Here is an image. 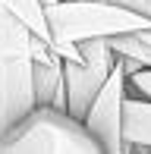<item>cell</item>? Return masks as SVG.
Masks as SVG:
<instances>
[{
  "label": "cell",
  "instance_id": "cell-1",
  "mask_svg": "<svg viewBox=\"0 0 151 154\" xmlns=\"http://www.w3.org/2000/svg\"><path fill=\"white\" fill-rule=\"evenodd\" d=\"M47 29L54 47L57 44H82L94 38H116L151 29V16L132 13L110 0H57L44 6Z\"/></svg>",
  "mask_w": 151,
  "mask_h": 154
},
{
  "label": "cell",
  "instance_id": "cell-2",
  "mask_svg": "<svg viewBox=\"0 0 151 154\" xmlns=\"http://www.w3.org/2000/svg\"><path fill=\"white\" fill-rule=\"evenodd\" d=\"M0 154H104L82 120L66 110L35 107L0 138Z\"/></svg>",
  "mask_w": 151,
  "mask_h": 154
},
{
  "label": "cell",
  "instance_id": "cell-3",
  "mask_svg": "<svg viewBox=\"0 0 151 154\" xmlns=\"http://www.w3.org/2000/svg\"><path fill=\"white\" fill-rule=\"evenodd\" d=\"M32 32L0 6V138L35 110L32 88Z\"/></svg>",
  "mask_w": 151,
  "mask_h": 154
},
{
  "label": "cell",
  "instance_id": "cell-4",
  "mask_svg": "<svg viewBox=\"0 0 151 154\" xmlns=\"http://www.w3.org/2000/svg\"><path fill=\"white\" fill-rule=\"evenodd\" d=\"M82 60H63V88H66V113L72 120H85V110L104 88L116 54L110 51L107 38L82 41Z\"/></svg>",
  "mask_w": 151,
  "mask_h": 154
},
{
  "label": "cell",
  "instance_id": "cell-5",
  "mask_svg": "<svg viewBox=\"0 0 151 154\" xmlns=\"http://www.w3.org/2000/svg\"><path fill=\"white\" fill-rule=\"evenodd\" d=\"M123 94H126V66L116 57L110 75H107L104 88L98 91V97L91 101V107L85 110V129L98 138V145L104 148V154H123Z\"/></svg>",
  "mask_w": 151,
  "mask_h": 154
},
{
  "label": "cell",
  "instance_id": "cell-6",
  "mask_svg": "<svg viewBox=\"0 0 151 154\" xmlns=\"http://www.w3.org/2000/svg\"><path fill=\"white\" fill-rule=\"evenodd\" d=\"M123 154H148L151 151V101L139 94H123Z\"/></svg>",
  "mask_w": 151,
  "mask_h": 154
},
{
  "label": "cell",
  "instance_id": "cell-7",
  "mask_svg": "<svg viewBox=\"0 0 151 154\" xmlns=\"http://www.w3.org/2000/svg\"><path fill=\"white\" fill-rule=\"evenodd\" d=\"M32 88H35V107H57L66 110V88H63V60H32Z\"/></svg>",
  "mask_w": 151,
  "mask_h": 154
},
{
  "label": "cell",
  "instance_id": "cell-8",
  "mask_svg": "<svg viewBox=\"0 0 151 154\" xmlns=\"http://www.w3.org/2000/svg\"><path fill=\"white\" fill-rule=\"evenodd\" d=\"M0 6L54 51V38H51V29H47V16H44V3L41 0H0Z\"/></svg>",
  "mask_w": 151,
  "mask_h": 154
},
{
  "label": "cell",
  "instance_id": "cell-9",
  "mask_svg": "<svg viewBox=\"0 0 151 154\" xmlns=\"http://www.w3.org/2000/svg\"><path fill=\"white\" fill-rule=\"evenodd\" d=\"M126 91L151 101V66H142L139 63L135 69H129L126 72Z\"/></svg>",
  "mask_w": 151,
  "mask_h": 154
},
{
  "label": "cell",
  "instance_id": "cell-10",
  "mask_svg": "<svg viewBox=\"0 0 151 154\" xmlns=\"http://www.w3.org/2000/svg\"><path fill=\"white\" fill-rule=\"evenodd\" d=\"M116 6H126L132 13H142V16H151V0H110Z\"/></svg>",
  "mask_w": 151,
  "mask_h": 154
},
{
  "label": "cell",
  "instance_id": "cell-11",
  "mask_svg": "<svg viewBox=\"0 0 151 154\" xmlns=\"http://www.w3.org/2000/svg\"><path fill=\"white\" fill-rule=\"evenodd\" d=\"M135 35H139V38H142V41H145V44L151 47V29H145V32H135Z\"/></svg>",
  "mask_w": 151,
  "mask_h": 154
},
{
  "label": "cell",
  "instance_id": "cell-12",
  "mask_svg": "<svg viewBox=\"0 0 151 154\" xmlns=\"http://www.w3.org/2000/svg\"><path fill=\"white\" fill-rule=\"evenodd\" d=\"M41 3H44V6H51V3H57V0H41Z\"/></svg>",
  "mask_w": 151,
  "mask_h": 154
},
{
  "label": "cell",
  "instance_id": "cell-13",
  "mask_svg": "<svg viewBox=\"0 0 151 154\" xmlns=\"http://www.w3.org/2000/svg\"><path fill=\"white\" fill-rule=\"evenodd\" d=\"M148 154H151V151H148Z\"/></svg>",
  "mask_w": 151,
  "mask_h": 154
}]
</instances>
